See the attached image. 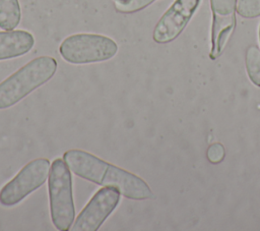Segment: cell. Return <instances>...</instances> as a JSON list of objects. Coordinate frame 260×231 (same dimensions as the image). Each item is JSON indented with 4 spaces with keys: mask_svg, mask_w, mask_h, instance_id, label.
<instances>
[{
    "mask_svg": "<svg viewBox=\"0 0 260 231\" xmlns=\"http://www.w3.org/2000/svg\"><path fill=\"white\" fill-rule=\"evenodd\" d=\"M63 160L70 171L78 177L99 185L117 188L121 195L134 200L149 199L153 193L148 184L139 176L82 150H69Z\"/></svg>",
    "mask_w": 260,
    "mask_h": 231,
    "instance_id": "1",
    "label": "cell"
},
{
    "mask_svg": "<svg viewBox=\"0 0 260 231\" xmlns=\"http://www.w3.org/2000/svg\"><path fill=\"white\" fill-rule=\"evenodd\" d=\"M57 70V61L51 56H40L0 82V110L7 109L46 83Z\"/></svg>",
    "mask_w": 260,
    "mask_h": 231,
    "instance_id": "2",
    "label": "cell"
},
{
    "mask_svg": "<svg viewBox=\"0 0 260 231\" xmlns=\"http://www.w3.org/2000/svg\"><path fill=\"white\" fill-rule=\"evenodd\" d=\"M50 214L52 223L59 231L71 228L75 219L70 169L61 158L53 161L48 176Z\"/></svg>",
    "mask_w": 260,
    "mask_h": 231,
    "instance_id": "3",
    "label": "cell"
},
{
    "mask_svg": "<svg viewBox=\"0 0 260 231\" xmlns=\"http://www.w3.org/2000/svg\"><path fill=\"white\" fill-rule=\"evenodd\" d=\"M59 52L68 63L87 64L113 58L118 46L113 39L103 35L75 34L63 40Z\"/></svg>",
    "mask_w": 260,
    "mask_h": 231,
    "instance_id": "4",
    "label": "cell"
},
{
    "mask_svg": "<svg viewBox=\"0 0 260 231\" xmlns=\"http://www.w3.org/2000/svg\"><path fill=\"white\" fill-rule=\"evenodd\" d=\"M50 167V161L45 158H38L27 163L0 189V205L15 206L40 188L48 179Z\"/></svg>",
    "mask_w": 260,
    "mask_h": 231,
    "instance_id": "5",
    "label": "cell"
},
{
    "mask_svg": "<svg viewBox=\"0 0 260 231\" xmlns=\"http://www.w3.org/2000/svg\"><path fill=\"white\" fill-rule=\"evenodd\" d=\"M120 191L112 186L100 188L78 214L71 230L96 231L120 201Z\"/></svg>",
    "mask_w": 260,
    "mask_h": 231,
    "instance_id": "6",
    "label": "cell"
},
{
    "mask_svg": "<svg viewBox=\"0 0 260 231\" xmlns=\"http://www.w3.org/2000/svg\"><path fill=\"white\" fill-rule=\"evenodd\" d=\"M212 26L209 58L217 59L223 52L236 26L237 0H210Z\"/></svg>",
    "mask_w": 260,
    "mask_h": 231,
    "instance_id": "7",
    "label": "cell"
},
{
    "mask_svg": "<svg viewBox=\"0 0 260 231\" xmlns=\"http://www.w3.org/2000/svg\"><path fill=\"white\" fill-rule=\"evenodd\" d=\"M200 0H175L153 30V41L167 44L174 41L186 27L197 10Z\"/></svg>",
    "mask_w": 260,
    "mask_h": 231,
    "instance_id": "8",
    "label": "cell"
},
{
    "mask_svg": "<svg viewBox=\"0 0 260 231\" xmlns=\"http://www.w3.org/2000/svg\"><path fill=\"white\" fill-rule=\"evenodd\" d=\"M35 45L34 36L24 30L0 32V60L16 58L28 53Z\"/></svg>",
    "mask_w": 260,
    "mask_h": 231,
    "instance_id": "9",
    "label": "cell"
},
{
    "mask_svg": "<svg viewBox=\"0 0 260 231\" xmlns=\"http://www.w3.org/2000/svg\"><path fill=\"white\" fill-rule=\"evenodd\" d=\"M21 18L18 0H0V28L14 30Z\"/></svg>",
    "mask_w": 260,
    "mask_h": 231,
    "instance_id": "10",
    "label": "cell"
},
{
    "mask_svg": "<svg viewBox=\"0 0 260 231\" xmlns=\"http://www.w3.org/2000/svg\"><path fill=\"white\" fill-rule=\"evenodd\" d=\"M246 69L250 80L260 86V48L258 46H249L246 51Z\"/></svg>",
    "mask_w": 260,
    "mask_h": 231,
    "instance_id": "11",
    "label": "cell"
},
{
    "mask_svg": "<svg viewBox=\"0 0 260 231\" xmlns=\"http://www.w3.org/2000/svg\"><path fill=\"white\" fill-rule=\"evenodd\" d=\"M237 12L245 18L260 16V0H238Z\"/></svg>",
    "mask_w": 260,
    "mask_h": 231,
    "instance_id": "12",
    "label": "cell"
},
{
    "mask_svg": "<svg viewBox=\"0 0 260 231\" xmlns=\"http://www.w3.org/2000/svg\"><path fill=\"white\" fill-rule=\"evenodd\" d=\"M155 0H124L122 3H115L116 10L121 13H134L147 7Z\"/></svg>",
    "mask_w": 260,
    "mask_h": 231,
    "instance_id": "13",
    "label": "cell"
},
{
    "mask_svg": "<svg viewBox=\"0 0 260 231\" xmlns=\"http://www.w3.org/2000/svg\"><path fill=\"white\" fill-rule=\"evenodd\" d=\"M224 148L221 143L216 142L211 145L207 150V158L211 163H219L224 158Z\"/></svg>",
    "mask_w": 260,
    "mask_h": 231,
    "instance_id": "14",
    "label": "cell"
},
{
    "mask_svg": "<svg viewBox=\"0 0 260 231\" xmlns=\"http://www.w3.org/2000/svg\"><path fill=\"white\" fill-rule=\"evenodd\" d=\"M124 0H115V3H122Z\"/></svg>",
    "mask_w": 260,
    "mask_h": 231,
    "instance_id": "15",
    "label": "cell"
},
{
    "mask_svg": "<svg viewBox=\"0 0 260 231\" xmlns=\"http://www.w3.org/2000/svg\"><path fill=\"white\" fill-rule=\"evenodd\" d=\"M259 39H260V26H259Z\"/></svg>",
    "mask_w": 260,
    "mask_h": 231,
    "instance_id": "16",
    "label": "cell"
}]
</instances>
